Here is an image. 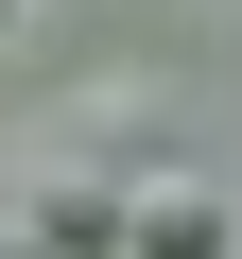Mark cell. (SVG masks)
<instances>
[{"instance_id":"cell-1","label":"cell","mask_w":242,"mask_h":259,"mask_svg":"<svg viewBox=\"0 0 242 259\" xmlns=\"http://www.w3.org/2000/svg\"><path fill=\"white\" fill-rule=\"evenodd\" d=\"M121 259H225V190L208 173H139L121 190Z\"/></svg>"},{"instance_id":"cell-2","label":"cell","mask_w":242,"mask_h":259,"mask_svg":"<svg viewBox=\"0 0 242 259\" xmlns=\"http://www.w3.org/2000/svg\"><path fill=\"white\" fill-rule=\"evenodd\" d=\"M18 225H35L52 259H104V242H121V190H104V173H35V207H18Z\"/></svg>"},{"instance_id":"cell-3","label":"cell","mask_w":242,"mask_h":259,"mask_svg":"<svg viewBox=\"0 0 242 259\" xmlns=\"http://www.w3.org/2000/svg\"><path fill=\"white\" fill-rule=\"evenodd\" d=\"M0 259H52V242H35V225H18V207H0Z\"/></svg>"}]
</instances>
